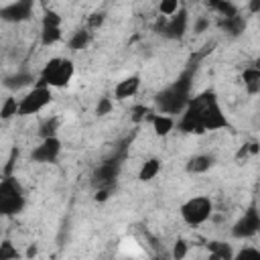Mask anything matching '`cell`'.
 Returning a JSON list of instances; mask_svg holds the SVG:
<instances>
[{
  "label": "cell",
  "instance_id": "obj_1",
  "mask_svg": "<svg viewBox=\"0 0 260 260\" xmlns=\"http://www.w3.org/2000/svg\"><path fill=\"white\" fill-rule=\"evenodd\" d=\"M228 126L230 122L213 89H205L191 98L179 118V130L185 134H205L209 130H221Z\"/></svg>",
  "mask_w": 260,
  "mask_h": 260
},
{
  "label": "cell",
  "instance_id": "obj_2",
  "mask_svg": "<svg viewBox=\"0 0 260 260\" xmlns=\"http://www.w3.org/2000/svg\"><path fill=\"white\" fill-rule=\"evenodd\" d=\"M191 89H193V67L185 69L173 83H169L165 89H160L154 95V106L158 114H167V116L183 114L187 104L191 102Z\"/></svg>",
  "mask_w": 260,
  "mask_h": 260
},
{
  "label": "cell",
  "instance_id": "obj_3",
  "mask_svg": "<svg viewBox=\"0 0 260 260\" xmlns=\"http://www.w3.org/2000/svg\"><path fill=\"white\" fill-rule=\"evenodd\" d=\"M73 73H75V65H73L71 59L53 57L41 69L37 85H45V87H51V89L53 87H65L73 79Z\"/></svg>",
  "mask_w": 260,
  "mask_h": 260
},
{
  "label": "cell",
  "instance_id": "obj_4",
  "mask_svg": "<svg viewBox=\"0 0 260 260\" xmlns=\"http://www.w3.org/2000/svg\"><path fill=\"white\" fill-rule=\"evenodd\" d=\"M24 205H26V195L22 185L16 181V177L6 175L0 181V213L6 217L16 215L24 209Z\"/></svg>",
  "mask_w": 260,
  "mask_h": 260
},
{
  "label": "cell",
  "instance_id": "obj_5",
  "mask_svg": "<svg viewBox=\"0 0 260 260\" xmlns=\"http://www.w3.org/2000/svg\"><path fill=\"white\" fill-rule=\"evenodd\" d=\"M122 160H124V150H116L110 158L102 160L93 173H91V187L95 191L100 189H112L114 183L118 181L120 177V171H122Z\"/></svg>",
  "mask_w": 260,
  "mask_h": 260
},
{
  "label": "cell",
  "instance_id": "obj_6",
  "mask_svg": "<svg viewBox=\"0 0 260 260\" xmlns=\"http://www.w3.org/2000/svg\"><path fill=\"white\" fill-rule=\"evenodd\" d=\"M211 211H213V203H211V199L207 195L189 197L179 207V213H181L183 221L189 223V225H201V223H205L211 217Z\"/></svg>",
  "mask_w": 260,
  "mask_h": 260
},
{
  "label": "cell",
  "instance_id": "obj_7",
  "mask_svg": "<svg viewBox=\"0 0 260 260\" xmlns=\"http://www.w3.org/2000/svg\"><path fill=\"white\" fill-rule=\"evenodd\" d=\"M51 102H53V89H51V87H45V85H35L28 93H24V95L20 98L18 116H32V114H39V112L45 110Z\"/></svg>",
  "mask_w": 260,
  "mask_h": 260
},
{
  "label": "cell",
  "instance_id": "obj_8",
  "mask_svg": "<svg viewBox=\"0 0 260 260\" xmlns=\"http://www.w3.org/2000/svg\"><path fill=\"white\" fill-rule=\"evenodd\" d=\"M187 26H189V12L185 8H181L175 16L171 18H165V16H158L156 24H154V30L158 35H162L165 39L169 41H179L185 37L187 32Z\"/></svg>",
  "mask_w": 260,
  "mask_h": 260
},
{
  "label": "cell",
  "instance_id": "obj_9",
  "mask_svg": "<svg viewBox=\"0 0 260 260\" xmlns=\"http://www.w3.org/2000/svg\"><path fill=\"white\" fill-rule=\"evenodd\" d=\"M260 230V211L252 205L248 207V211H244V215L232 225V236L238 238V240H244V238H252L254 234H258Z\"/></svg>",
  "mask_w": 260,
  "mask_h": 260
},
{
  "label": "cell",
  "instance_id": "obj_10",
  "mask_svg": "<svg viewBox=\"0 0 260 260\" xmlns=\"http://www.w3.org/2000/svg\"><path fill=\"white\" fill-rule=\"evenodd\" d=\"M61 154V140L59 136H51V138H43L39 146L32 148L30 158L35 162H55Z\"/></svg>",
  "mask_w": 260,
  "mask_h": 260
},
{
  "label": "cell",
  "instance_id": "obj_11",
  "mask_svg": "<svg viewBox=\"0 0 260 260\" xmlns=\"http://www.w3.org/2000/svg\"><path fill=\"white\" fill-rule=\"evenodd\" d=\"M32 8H35L32 0H16V2L2 6L0 16L6 22H22V20H28L32 16Z\"/></svg>",
  "mask_w": 260,
  "mask_h": 260
},
{
  "label": "cell",
  "instance_id": "obj_12",
  "mask_svg": "<svg viewBox=\"0 0 260 260\" xmlns=\"http://www.w3.org/2000/svg\"><path fill=\"white\" fill-rule=\"evenodd\" d=\"M37 79H39V77H35V73L20 69V71H16V73L4 77V87L10 89V91H18V89H24V87H28V85L35 87V85H37Z\"/></svg>",
  "mask_w": 260,
  "mask_h": 260
},
{
  "label": "cell",
  "instance_id": "obj_13",
  "mask_svg": "<svg viewBox=\"0 0 260 260\" xmlns=\"http://www.w3.org/2000/svg\"><path fill=\"white\" fill-rule=\"evenodd\" d=\"M140 89V77L138 75H128L124 77L122 81L116 83L114 87V98L116 100H128V98H134Z\"/></svg>",
  "mask_w": 260,
  "mask_h": 260
},
{
  "label": "cell",
  "instance_id": "obj_14",
  "mask_svg": "<svg viewBox=\"0 0 260 260\" xmlns=\"http://www.w3.org/2000/svg\"><path fill=\"white\" fill-rule=\"evenodd\" d=\"M213 165H215V156H213V154H207V152H201V154L191 156V158L187 160L185 169H187V173H191V175H203V173H207Z\"/></svg>",
  "mask_w": 260,
  "mask_h": 260
},
{
  "label": "cell",
  "instance_id": "obj_15",
  "mask_svg": "<svg viewBox=\"0 0 260 260\" xmlns=\"http://www.w3.org/2000/svg\"><path fill=\"white\" fill-rule=\"evenodd\" d=\"M150 124H152V130H154L156 136H167V134H171V130L175 128V118L156 112V114L150 116Z\"/></svg>",
  "mask_w": 260,
  "mask_h": 260
},
{
  "label": "cell",
  "instance_id": "obj_16",
  "mask_svg": "<svg viewBox=\"0 0 260 260\" xmlns=\"http://www.w3.org/2000/svg\"><path fill=\"white\" fill-rule=\"evenodd\" d=\"M242 83L246 87V91L250 95L254 93H260V69L258 67H246L244 73H242Z\"/></svg>",
  "mask_w": 260,
  "mask_h": 260
},
{
  "label": "cell",
  "instance_id": "obj_17",
  "mask_svg": "<svg viewBox=\"0 0 260 260\" xmlns=\"http://www.w3.org/2000/svg\"><path fill=\"white\" fill-rule=\"evenodd\" d=\"M219 26H221L225 32H230L232 37H238V35L244 32V28H246V20H244L240 14H234V16L221 18V20H219Z\"/></svg>",
  "mask_w": 260,
  "mask_h": 260
},
{
  "label": "cell",
  "instance_id": "obj_18",
  "mask_svg": "<svg viewBox=\"0 0 260 260\" xmlns=\"http://www.w3.org/2000/svg\"><path fill=\"white\" fill-rule=\"evenodd\" d=\"M234 250L225 242H209V258L211 260H234Z\"/></svg>",
  "mask_w": 260,
  "mask_h": 260
},
{
  "label": "cell",
  "instance_id": "obj_19",
  "mask_svg": "<svg viewBox=\"0 0 260 260\" xmlns=\"http://www.w3.org/2000/svg\"><path fill=\"white\" fill-rule=\"evenodd\" d=\"M158 173H160V160L158 158H148V160L142 162V167L138 171V179L142 183H146V181H152Z\"/></svg>",
  "mask_w": 260,
  "mask_h": 260
},
{
  "label": "cell",
  "instance_id": "obj_20",
  "mask_svg": "<svg viewBox=\"0 0 260 260\" xmlns=\"http://www.w3.org/2000/svg\"><path fill=\"white\" fill-rule=\"evenodd\" d=\"M18 108H20V100H16L14 95L4 98L2 108H0V118L2 120H10L12 116H18Z\"/></svg>",
  "mask_w": 260,
  "mask_h": 260
},
{
  "label": "cell",
  "instance_id": "obj_21",
  "mask_svg": "<svg viewBox=\"0 0 260 260\" xmlns=\"http://www.w3.org/2000/svg\"><path fill=\"white\" fill-rule=\"evenodd\" d=\"M89 43V28H79V30H75L73 35H71V39H69V49L71 51H79V49H83L85 45Z\"/></svg>",
  "mask_w": 260,
  "mask_h": 260
},
{
  "label": "cell",
  "instance_id": "obj_22",
  "mask_svg": "<svg viewBox=\"0 0 260 260\" xmlns=\"http://www.w3.org/2000/svg\"><path fill=\"white\" fill-rule=\"evenodd\" d=\"M59 124H61V120H59L57 116H51V118H47V120L41 124V130H39L41 138H51V136H57Z\"/></svg>",
  "mask_w": 260,
  "mask_h": 260
},
{
  "label": "cell",
  "instance_id": "obj_23",
  "mask_svg": "<svg viewBox=\"0 0 260 260\" xmlns=\"http://www.w3.org/2000/svg\"><path fill=\"white\" fill-rule=\"evenodd\" d=\"M61 39H63L61 28H41V43H43L45 47L55 45V43H59Z\"/></svg>",
  "mask_w": 260,
  "mask_h": 260
},
{
  "label": "cell",
  "instance_id": "obj_24",
  "mask_svg": "<svg viewBox=\"0 0 260 260\" xmlns=\"http://www.w3.org/2000/svg\"><path fill=\"white\" fill-rule=\"evenodd\" d=\"M20 252L16 250V246L10 240H2L0 244V260H18Z\"/></svg>",
  "mask_w": 260,
  "mask_h": 260
},
{
  "label": "cell",
  "instance_id": "obj_25",
  "mask_svg": "<svg viewBox=\"0 0 260 260\" xmlns=\"http://www.w3.org/2000/svg\"><path fill=\"white\" fill-rule=\"evenodd\" d=\"M41 28H61V16L55 10H45L41 18Z\"/></svg>",
  "mask_w": 260,
  "mask_h": 260
},
{
  "label": "cell",
  "instance_id": "obj_26",
  "mask_svg": "<svg viewBox=\"0 0 260 260\" xmlns=\"http://www.w3.org/2000/svg\"><path fill=\"white\" fill-rule=\"evenodd\" d=\"M181 8H183V6H181L177 0H162V2L158 4V12H160V16H165V18L175 16Z\"/></svg>",
  "mask_w": 260,
  "mask_h": 260
},
{
  "label": "cell",
  "instance_id": "obj_27",
  "mask_svg": "<svg viewBox=\"0 0 260 260\" xmlns=\"http://www.w3.org/2000/svg\"><path fill=\"white\" fill-rule=\"evenodd\" d=\"M187 252H189V244H187L183 238H179V240L173 244V250H171V258H173V260H185Z\"/></svg>",
  "mask_w": 260,
  "mask_h": 260
},
{
  "label": "cell",
  "instance_id": "obj_28",
  "mask_svg": "<svg viewBox=\"0 0 260 260\" xmlns=\"http://www.w3.org/2000/svg\"><path fill=\"white\" fill-rule=\"evenodd\" d=\"M234 260H260V250L258 248H252V246L242 248L240 252H236Z\"/></svg>",
  "mask_w": 260,
  "mask_h": 260
},
{
  "label": "cell",
  "instance_id": "obj_29",
  "mask_svg": "<svg viewBox=\"0 0 260 260\" xmlns=\"http://www.w3.org/2000/svg\"><path fill=\"white\" fill-rule=\"evenodd\" d=\"M112 108H114L112 98H100L98 104H95V114H98V116H106V114L112 112Z\"/></svg>",
  "mask_w": 260,
  "mask_h": 260
},
{
  "label": "cell",
  "instance_id": "obj_30",
  "mask_svg": "<svg viewBox=\"0 0 260 260\" xmlns=\"http://www.w3.org/2000/svg\"><path fill=\"white\" fill-rule=\"evenodd\" d=\"M209 24H211V20H209L207 16H197L195 22H193V30H195V35L205 32V30L209 28Z\"/></svg>",
  "mask_w": 260,
  "mask_h": 260
},
{
  "label": "cell",
  "instance_id": "obj_31",
  "mask_svg": "<svg viewBox=\"0 0 260 260\" xmlns=\"http://www.w3.org/2000/svg\"><path fill=\"white\" fill-rule=\"evenodd\" d=\"M102 22H104V14H102V12H98V14H91V16H89V20H87V24H89V30H91V28H95V26H102Z\"/></svg>",
  "mask_w": 260,
  "mask_h": 260
},
{
  "label": "cell",
  "instance_id": "obj_32",
  "mask_svg": "<svg viewBox=\"0 0 260 260\" xmlns=\"http://www.w3.org/2000/svg\"><path fill=\"white\" fill-rule=\"evenodd\" d=\"M132 112H134V114H132V120H134V122H138V120L146 118V114H148V110H146L144 106H136Z\"/></svg>",
  "mask_w": 260,
  "mask_h": 260
},
{
  "label": "cell",
  "instance_id": "obj_33",
  "mask_svg": "<svg viewBox=\"0 0 260 260\" xmlns=\"http://www.w3.org/2000/svg\"><path fill=\"white\" fill-rule=\"evenodd\" d=\"M258 152V144L256 142H250V144H246L240 152H238V156H244V154H256Z\"/></svg>",
  "mask_w": 260,
  "mask_h": 260
},
{
  "label": "cell",
  "instance_id": "obj_34",
  "mask_svg": "<svg viewBox=\"0 0 260 260\" xmlns=\"http://www.w3.org/2000/svg\"><path fill=\"white\" fill-rule=\"evenodd\" d=\"M110 191L112 189H100V191H95V201H106L110 197Z\"/></svg>",
  "mask_w": 260,
  "mask_h": 260
},
{
  "label": "cell",
  "instance_id": "obj_35",
  "mask_svg": "<svg viewBox=\"0 0 260 260\" xmlns=\"http://www.w3.org/2000/svg\"><path fill=\"white\" fill-rule=\"evenodd\" d=\"M248 8H250L252 12H258V10H260V0H254V2H250V4H248Z\"/></svg>",
  "mask_w": 260,
  "mask_h": 260
},
{
  "label": "cell",
  "instance_id": "obj_36",
  "mask_svg": "<svg viewBox=\"0 0 260 260\" xmlns=\"http://www.w3.org/2000/svg\"><path fill=\"white\" fill-rule=\"evenodd\" d=\"M32 256H37V246L35 244L28 246V250H26V258H32Z\"/></svg>",
  "mask_w": 260,
  "mask_h": 260
},
{
  "label": "cell",
  "instance_id": "obj_37",
  "mask_svg": "<svg viewBox=\"0 0 260 260\" xmlns=\"http://www.w3.org/2000/svg\"><path fill=\"white\" fill-rule=\"evenodd\" d=\"M152 260H173V258H167V256H154Z\"/></svg>",
  "mask_w": 260,
  "mask_h": 260
},
{
  "label": "cell",
  "instance_id": "obj_38",
  "mask_svg": "<svg viewBox=\"0 0 260 260\" xmlns=\"http://www.w3.org/2000/svg\"><path fill=\"white\" fill-rule=\"evenodd\" d=\"M124 260H134V258H124Z\"/></svg>",
  "mask_w": 260,
  "mask_h": 260
},
{
  "label": "cell",
  "instance_id": "obj_39",
  "mask_svg": "<svg viewBox=\"0 0 260 260\" xmlns=\"http://www.w3.org/2000/svg\"><path fill=\"white\" fill-rule=\"evenodd\" d=\"M258 236H260V230H258Z\"/></svg>",
  "mask_w": 260,
  "mask_h": 260
}]
</instances>
